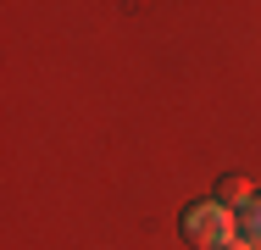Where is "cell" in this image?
I'll return each mask as SVG.
<instances>
[{
  "label": "cell",
  "mask_w": 261,
  "mask_h": 250,
  "mask_svg": "<svg viewBox=\"0 0 261 250\" xmlns=\"http://www.w3.org/2000/svg\"><path fill=\"white\" fill-rule=\"evenodd\" d=\"M184 239L200 250H222L239 239V211H228L222 200H195V206H184Z\"/></svg>",
  "instance_id": "obj_1"
},
{
  "label": "cell",
  "mask_w": 261,
  "mask_h": 250,
  "mask_svg": "<svg viewBox=\"0 0 261 250\" xmlns=\"http://www.w3.org/2000/svg\"><path fill=\"white\" fill-rule=\"evenodd\" d=\"M217 200H222L228 211H245V206L256 200V184H250L245 172H222V184H217Z\"/></svg>",
  "instance_id": "obj_2"
},
{
  "label": "cell",
  "mask_w": 261,
  "mask_h": 250,
  "mask_svg": "<svg viewBox=\"0 0 261 250\" xmlns=\"http://www.w3.org/2000/svg\"><path fill=\"white\" fill-rule=\"evenodd\" d=\"M239 239H250V245L261 250V195L250 200L245 211H239Z\"/></svg>",
  "instance_id": "obj_3"
},
{
  "label": "cell",
  "mask_w": 261,
  "mask_h": 250,
  "mask_svg": "<svg viewBox=\"0 0 261 250\" xmlns=\"http://www.w3.org/2000/svg\"><path fill=\"white\" fill-rule=\"evenodd\" d=\"M222 250H256V245H250V239H233V245H222Z\"/></svg>",
  "instance_id": "obj_4"
}]
</instances>
